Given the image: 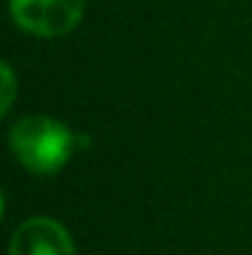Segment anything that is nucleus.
<instances>
[{
	"label": "nucleus",
	"instance_id": "nucleus-1",
	"mask_svg": "<svg viewBox=\"0 0 252 255\" xmlns=\"http://www.w3.org/2000/svg\"><path fill=\"white\" fill-rule=\"evenodd\" d=\"M7 144L20 166L37 176H52L67 166L80 139L60 119L47 114H25L10 127Z\"/></svg>",
	"mask_w": 252,
	"mask_h": 255
},
{
	"label": "nucleus",
	"instance_id": "nucleus-2",
	"mask_svg": "<svg viewBox=\"0 0 252 255\" xmlns=\"http://www.w3.org/2000/svg\"><path fill=\"white\" fill-rule=\"evenodd\" d=\"M10 17L27 35L52 40L82 22L84 0H10Z\"/></svg>",
	"mask_w": 252,
	"mask_h": 255
},
{
	"label": "nucleus",
	"instance_id": "nucleus-3",
	"mask_svg": "<svg viewBox=\"0 0 252 255\" xmlns=\"http://www.w3.org/2000/svg\"><path fill=\"white\" fill-rule=\"evenodd\" d=\"M7 255H77V248L60 221L50 216H32L15 228Z\"/></svg>",
	"mask_w": 252,
	"mask_h": 255
},
{
	"label": "nucleus",
	"instance_id": "nucleus-4",
	"mask_svg": "<svg viewBox=\"0 0 252 255\" xmlns=\"http://www.w3.org/2000/svg\"><path fill=\"white\" fill-rule=\"evenodd\" d=\"M0 85H2V89H0V112L7 114L12 102H15V94H17V77H15V72L7 62L0 65Z\"/></svg>",
	"mask_w": 252,
	"mask_h": 255
}]
</instances>
